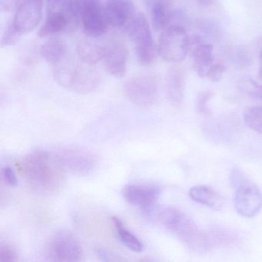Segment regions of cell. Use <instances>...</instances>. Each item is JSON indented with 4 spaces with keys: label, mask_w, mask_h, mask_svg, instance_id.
Returning <instances> with one entry per match:
<instances>
[{
    "label": "cell",
    "mask_w": 262,
    "mask_h": 262,
    "mask_svg": "<svg viewBox=\"0 0 262 262\" xmlns=\"http://www.w3.org/2000/svg\"><path fill=\"white\" fill-rule=\"evenodd\" d=\"M197 1L201 5L208 7L214 3V0H197Z\"/></svg>",
    "instance_id": "33"
},
{
    "label": "cell",
    "mask_w": 262,
    "mask_h": 262,
    "mask_svg": "<svg viewBox=\"0 0 262 262\" xmlns=\"http://www.w3.org/2000/svg\"><path fill=\"white\" fill-rule=\"evenodd\" d=\"M29 186L38 194L50 195L57 192L66 179V171L57 153L36 151L29 154L22 163Z\"/></svg>",
    "instance_id": "1"
},
{
    "label": "cell",
    "mask_w": 262,
    "mask_h": 262,
    "mask_svg": "<svg viewBox=\"0 0 262 262\" xmlns=\"http://www.w3.org/2000/svg\"><path fill=\"white\" fill-rule=\"evenodd\" d=\"M248 93L251 96L262 100V85H259L253 80H250L248 85Z\"/></svg>",
    "instance_id": "32"
},
{
    "label": "cell",
    "mask_w": 262,
    "mask_h": 262,
    "mask_svg": "<svg viewBox=\"0 0 262 262\" xmlns=\"http://www.w3.org/2000/svg\"><path fill=\"white\" fill-rule=\"evenodd\" d=\"M66 171L77 176L90 174L96 168V156L82 148H67L57 152Z\"/></svg>",
    "instance_id": "10"
},
{
    "label": "cell",
    "mask_w": 262,
    "mask_h": 262,
    "mask_svg": "<svg viewBox=\"0 0 262 262\" xmlns=\"http://www.w3.org/2000/svg\"><path fill=\"white\" fill-rule=\"evenodd\" d=\"M156 219L191 250L205 251V232L186 214L172 207L160 208Z\"/></svg>",
    "instance_id": "3"
},
{
    "label": "cell",
    "mask_w": 262,
    "mask_h": 262,
    "mask_svg": "<svg viewBox=\"0 0 262 262\" xmlns=\"http://www.w3.org/2000/svg\"><path fill=\"white\" fill-rule=\"evenodd\" d=\"M225 72V67L220 62H215L207 73L205 79L211 82H219L223 77Z\"/></svg>",
    "instance_id": "28"
},
{
    "label": "cell",
    "mask_w": 262,
    "mask_h": 262,
    "mask_svg": "<svg viewBox=\"0 0 262 262\" xmlns=\"http://www.w3.org/2000/svg\"><path fill=\"white\" fill-rule=\"evenodd\" d=\"M244 121L251 129L262 134V106L247 108L244 113Z\"/></svg>",
    "instance_id": "24"
},
{
    "label": "cell",
    "mask_w": 262,
    "mask_h": 262,
    "mask_svg": "<svg viewBox=\"0 0 262 262\" xmlns=\"http://www.w3.org/2000/svg\"><path fill=\"white\" fill-rule=\"evenodd\" d=\"M113 222L121 242L135 252H142L144 250V245L139 237L132 233L119 217H113Z\"/></svg>",
    "instance_id": "22"
},
{
    "label": "cell",
    "mask_w": 262,
    "mask_h": 262,
    "mask_svg": "<svg viewBox=\"0 0 262 262\" xmlns=\"http://www.w3.org/2000/svg\"><path fill=\"white\" fill-rule=\"evenodd\" d=\"M191 46H194L191 53L193 69L199 77L205 79L208 70L215 63L213 46L204 42H194Z\"/></svg>",
    "instance_id": "17"
},
{
    "label": "cell",
    "mask_w": 262,
    "mask_h": 262,
    "mask_svg": "<svg viewBox=\"0 0 262 262\" xmlns=\"http://www.w3.org/2000/svg\"><path fill=\"white\" fill-rule=\"evenodd\" d=\"M106 47L99 38L86 36L78 42L76 51L82 61L96 65L103 59Z\"/></svg>",
    "instance_id": "18"
},
{
    "label": "cell",
    "mask_w": 262,
    "mask_h": 262,
    "mask_svg": "<svg viewBox=\"0 0 262 262\" xmlns=\"http://www.w3.org/2000/svg\"><path fill=\"white\" fill-rule=\"evenodd\" d=\"M52 1H53V0H48V3L52 2Z\"/></svg>",
    "instance_id": "35"
},
{
    "label": "cell",
    "mask_w": 262,
    "mask_h": 262,
    "mask_svg": "<svg viewBox=\"0 0 262 262\" xmlns=\"http://www.w3.org/2000/svg\"><path fill=\"white\" fill-rule=\"evenodd\" d=\"M81 24L85 35L100 38L108 28L105 10L99 0H77Z\"/></svg>",
    "instance_id": "9"
},
{
    "label": "cell",
    "mask_w": 262,
    "mask_h": 262,
    "mask_svg": "<svg viewBox=\"0 0 262 262\" xmlns=\"http://www.w3.org/2000/svg\"><path fill=\"white\" fill-rule=\"evenodd\" d=\"M53 74L58 85L78 94L92 93L100 82V74L96 65L68 54L53 66Z\"/></svg>",
    "instance_id": "2"
},
{
    "label": "cell",
    "mask_w": 262,
    "mask_h": 262,
    "mask_svg": "<svg viewBox=\"0 0 262 262\" xmlns=\"http://www.w3.org/2000/svg\"><path fill=\"white\" fill-rule=\"evenodd\" d=\"M108 26L125 29L137 13L131 0H107L104 6Z\"/></svg>",
    "instance_id": "14"
},
{
    "label": "cell",
    "mask_w": 262,
    "mask_h": 262,
    "mask_svg": "<svg viewBox=\"0 0 262 262\" xmlns=\"http://www.w3.org/2000/svg\"><path fill=\"white\" fill-rule=\"evenodd\" d=\"M81 24L77 0H53L49 3L47 19L39 29L40 38L75 32Z\"/></svg>",
    "instance_id": "4"
},
{
    "label": "cell",
    "mask_w": 262,
    "mask_h": 262,
    "mask_svg": "<svg viewBox=\"0 0 262 262\" xmlns=\"http://www.w3.org/2000/svg\"><path fill=\"white\" fill-rule=\"evenodd\" d=\"M40 54L42 59L53 67L67 56V47L59 39H50L41 47Z\"/></svg>",
    "instance_id": "21"
},
{
    "label": "cell",
    "mask_w": 262,
    "mask_h": 262,
    "mask_svg": "<svg viewBox=\"0 0 262 262\" xmlns=\"http://www.w3.org/2000/svg\"><path fill=\"white\" fill-rule=\"evenodd\" d=\"M191 43L182 26L171 25L162 31L158 43L159 56L168 62H180L186 58Z\"/></svg>",
    "instance_id": "6"
},
{
    "label": "cell",
    "mask_w": 262,
    "mask_h": 262,
    "mask_svg": "<svg viewBox=\"0 0 262 262\" xmlns=\"http://www.w3.org/2000/svg\"><path fill=\"white\" fill-rule=\"evenodd\" d=\"M125 30L136 47L139 62L145 67L151 65L159 55V52L157 46L153 41L149 24L145 15L136 13Z\"/></svg>",
    "instance_id": "5"
},
{
    "label": "cell",
    "mask_w": 262,
    "mask_h": 262,
    "mask_svg": "<svg viewBox=\"0 0 262 262\" xmlns=\"http://www.w3.org/2000/svg\"><path fill=\"white\" fill-rule=\"evenodd\" d=\"M205 234L207 251L215 247L230 245L237 242L235 234L226 230H211L205 232Z\"/></svg>",
    "instance_id": "23"
},
{
    "label": "cell",
    "mask_w": 262,
    "mask_h": 262,
    "mask_svg": "<svg viewBox=\"0 0 262 262\" xmlns=\"http://www.w3.org/2000/svg\"><path fill=\"white\" fill-rule=\"evenodd\" d=\"M22 36L23 35L18 31L17 29L15 27L13 21H10L3 34L2 39H1V47L4 48V47L15 45Z\"/></svg>",
    "instance_id": "25"
},
{
    "label": "cell",
    "mask_w": 262,
    "mask_h": 262,
    "mask_svg": "<svg viewBox=\"0 0 262 262\" xmlns=\"http://www.w3.org/2000/svg\"><path fill=\"white\" fill-rule=\"evenodd\" d=\"M20 4V0H0V10L4 13H9L16 10Z\"/></svg>",
    "instance_id": "31"
},
{
    "label": "cell",
    "mask_w": 262,
    "mask_h": 262,
    "mask_svg": "<svg viewBox=\"0 0 262 262\" xmlns=\"http://www.w3.org/2000/svg\"><path fill=\"white\" fill-rule=\"evenodd\" d=\"M42 12V0H24L16 9L12 21L21 34H27L39 25Z\"/></svg>",
    "instance_id": "11"
},
{
    "label": "cell",
    "mask_w": 262,
    "mask_h": 262,
    "mask_svg": "<svg viewBox=\"0 0 262 262\" xmlns=\"http://www.w3.org/2000/svg\"><path fill=\"white\" fill-rule=\"evenodd\" d=\"M234 208L244 217L255 216L262 208V194L254 185L245 184L237 187L234 195Z\"/></svg>",
    "instance_id": "12"
},
{
    "label": "cell",
    "mask_w": 262,
    "mask_h": 262,
    "mask_svg": "<svg viewBox=\"0 0 262 262\" xmlns=\"http://www.w3.org/2000/svg\"><path fill=\"white\" fill-rule=\"evenodd\" d=\"M125 93L128 100L136 106L147 108L156 103L159 96V83L152 75L133 76L125 84Z\"/></svg>",
    "instance_id": "7"
},
{
    "label": "cell",
    "mask_w": 262,
    "mask_h": 262,
    "mask_svg": "<svg viewBox=\"0 0 262 262\" xmlns=\"http://www.w3.org/2000/svg\"><path fill=\"white\" fill-rule=\"evenodd\" d=\"M185 76L183 68L173 67L167 76V93L168 99L174 106H179L183 100Z\"/></svg>",
    "instance_id": "19"
},
{
    "label": "cell",
    "mask_w": 262,
    "mask_h": 262,
    "mask_svg": "<svg viewBox=\"0 0 262 262\" xmlns=\"http://www.w3.org/2000/svg\"><path fill=\"white\" fill-rule=\"evenodd\" d=\"M18 260L16 250L9 244L0 245V262H15Z\"/></svg>",
    "instance_id": "27"
},
{
    "label": "cell",
    "mask_w": 262,
    "mask_h": 262,
    "mask_svg": "<svg viewBox=\"0 0 262 262\" xmlns=\"http://www.w3.org/2000/svg\"><path fill=\"white\" fill-rule=\"evenodd\" d=\"M189 197L194 202L209 207L215 211H221L223 208L224 198L214 188L206 185H196L190 188Z\"/></svg>",
    "instance_id": "20"
},
{
    "label": "cell",
    "mask_w": 262,
    "mask_h": 262,
    "mask_svg": "<svg viewBox=\"0 0 262 262\" xmlns=\"http://www.w3.org/2000/svg\"><path fill=\"white\" fill-rule=\"evenodd\" d=\"M213 93L210 91L202 92L198 96L196 102V108L198 113L202 116H208L211 115V112L208 104L212 98Z\"/></svg>",
    "instance_id": "26"
},
{
    "label": "cell",
    "mask_w": 262,
    "mask_h": 262,
    "mask_svg": "<svg viewBox=\"0 0 262 262\" xmlns=\"http://www.w3.org/2000/svg\"><path fill=\"white\" fill-rule=\"evenodd\" d=\"M47 258L53 261H79L83 257V250L77 237L67 230L53 234L47 246Z\"/></svg>",
    "instance_id": "8"
},
{
    "label": "cell",
    "mask_w": 262,
    "mask_h": 262,
    "mask_svg": "<svg viewBox=\"0 0 262 262\" xmlns=\"http://www.w3.org/2000/svg\"><path fill=\"white\" fill-rule=\"evenodd\" d=\"M156 31H163L171 26L173 11L167 0H143Z\"/></svg>",
    "instance_id": "16"
},
{
    "label": "cell",
    "mask_w": 262,
    "mask_h": 262,
    "mask_svg": "<svg viewBox=\"0 0 262 262\" xmlns=\"http://www.w3.org/2000/svg\"><path fill=\"white\" fill-rule=\"evenodd\" d=\"M128 55L126 48L120 43L107 45L102 62L108 74L121 79L126 74Z\"/></svg>",
    "instance_id": "15"
},
{
    "label": "cell",
    "mask_w": 262,
    "mask_h": 262,
    "mask_svg": "<svg viewBox=\"0 0 262 262\" xmlns=\"http://www.w3.org/2000/svg\"><path fill=\"white\" fill-rule=\"evenodd\" d=\"M2 178L6 184L10 186H16L18 184L17 178L14 170L10 167H5L2 169Z\"/></svg>",
    "instance_id": "29"
},
{
    "label": "cell",
    "mask_w": 262,
    "mask_h": 262,
    "mask_svg": "<svg viewBox=\"0 0 262 262\" xmlns=\"http://www.w3.org/2000/svg\"><path fill=\"white\" fill-rule=\"evenodd\" d=\"M160 193V188L153 184H130L123 188L122 195L130 205L148 209L154 206Z\"/></svg>",
    "instance_id": "13"
},
{
    "label": "cell",
    "mask_w": 262,
    "mask_h": 262,
    "mask_svg": "<svg viewBox=\"0 0 262 262\" xmlns=\"http://www.w3.org/2000/svg\"><path fill=\"white\" fill-rule=\"evenodd\" d=\"M230 179H231V182L232 183V185L234 186L237 187V188L241 186V185L248 183L245 174L238 168L232 170Z\"/></svg>",
    "instance_id": "30"
},
{
    "label": "cell",
    "mask_w": 262,
    "mask_h": 262,
    "mask_svg": "<svg viewBox=\"0 0 262 262\" xmlns=\"http://www.w3.org/2000/svg\"><path fill=\"white\" fill-rule=\"evenodd\" d=\"M259 57H260V68H259L258 76L259 79L262 81V49L261 50H260V54H259Z\"/></svg>",
    "instance_id": "34"
}]
</instances>
